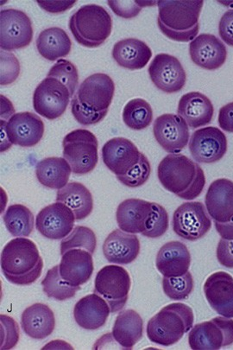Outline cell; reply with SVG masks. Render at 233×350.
Masks as SVG:
<instances>
[{"instance_id": "6da1fadb", "label": "cell", "mask_w": 233, "mask_h": 350, "mask_svg": "<svg viewBox=\"0 0 233 350\" xmlns=\"http://www.w3.org/2000/svg\"><path fill=\"white\" fill-rule=\"evenodd\" d=\"M114 81L109 75L97 73L82 81L71 100V112L81 125L100 123L107 116L113 100Z\"/></svg>"}, {"instance_id": "7a4b0ae2", "label": "cell", "mask_w": 233, "mask_h": 350, "mask_svg": "<svg viewBox=\"0 0 233 350\" xmlns=\"http://www.w3.org/2000/svg\"><path fill=\"white\" fill-rule=\"evenodd\" d=\"M161 185L167 191L184 200H193L201 196L206 185V176L198 163L182 154H169L157 168Z\"/></svg>"}, {"instance_id": "3957f363", "label": "cell", "mask_w": 233, "mask_h": 350, "mask_svg": "<svg viewBox=\"0 0 233 350\" xmlns=\"http://www.w3.org/2000/svg\"><path fill=\"white\" fill-rule=\"evenodd\" d=\"M44 260L35 242L26 237L13 239L1 252L3 275L16 286H29L42 275Z\"/></svg>"}, {"instance_id": "277c9868", "label": "cell", "mask_w": 233, "mask_h": 350, "mask_svg": "<svg viewBox=\"0 0 233 350\" xmlns=\"http://www.w3.org/2000/svg\"><path fill=\"white\" fill-rule=\"evenodd\" d=\"M157 25L173 41L192 42L199 33L202 0H160Z\"/></svg>"}, {"instance_id": "5b68a950", "label": "cell", "mask_w": 233, "mask_h": 350, "mask_svg": "<svg viewBox=\"0 0 233 350\" xmlns=\"http://www.w3.org/2000/svg\"><path fill=\"white\" fill-rule=\"evenodd\" d=\"M193 321L191 307L182 303L170 304L148 322V338L156 345L172 346L193 328Z\"/></svg>"}, {"instance_id": "8992f818", "label": "cell", "mask_w": 233, "mask_h": 350, "mask_svg": "<svg viewBox=\"0 0 233 350\" xmlns=\"http://www.w3.org/2000/svg\"><path fill=\"white\" fill-rule=\"evenodd\" d=\"M68 26L78 44L93 49L101 46L109 38L113 19L102 6L87 5L72 15Z\"/></svg>"}, {"instance_id": "52a82bcc", "label": "cell", "mask_w": 233, "mask_h": 350, "mask_svg": "<svg viewBox=\"0 0 233 350\" xmlns=\"http://www.w3.org/2000/svg\"><path fill=\"white\" fill-rule=\"evenodd\" d=\"M64 157L75 175H86L93 172L98 161V143L90 131L77 129L64 137L62 142Z\"/></svg>"}, {"instance_id": "ba28073f", "label": "cell", "mask_w": 233, "mask_h": 350, "mask_svg": "<svg viewBox=\"0 0 233 350\" xmlns=\"http://www.w3.org/2000/svg\"><path fill=\"white\" fill-rule=\"evenodd\" d=\"M44 134V123L37 114L16 113L9 120H1V150L12 145L33 147L41 142Z\"/></svg>"}, {"instance_id": "9c48e42d", "label": "cell", "mask_w": 233, "mask_h": 350, "mask_svg": "<svg viewBox=\"0 0 233 350\" xmlns=\"http://www.w3.org/2000/svg\"><path fill=\"white\" fill-rule=\"evenodd\" d=\"M105 165L122 184L137 168L149 162L135 144L126 138H113L105 144L102 148Z\"/></svg>"}, {"instance_id": "30bf717a", "label": "cell", "mask_w": 233, "mask_h": 350, "mask_svg": "<svg viewBox=\"0 0 233 350\" xmlns=\"http://www.w3.org/2000/svg\"><path fill=\"white\" fill-rule=\"evenodd\" d=\"M131 286L129 273L120 266H106L98 271L94 280V293L109 304L111 313L120 312L126 306Z\"/></svg>"}, {"instance_id": "8fae6325", "label": "cell", "mask_w": 233, "mask_h": 350, "mask_svg": "<svg viewBox=\"0 0 233 350\" xmlns=\"http://www.w3.org/2000/svg\"><path fill=\"white\" fill-rule=\"evenodd\" d=\"M72 98L73 94L64 81L48 75L33 94V107L45 119L54 120L66 112Z\"/></svg>"}, {"instance_id": "7c38bea8", "label": "cell", "mask_w": 233, "mask_h": 350, "mask_svg": "<svg viewBox=\"0 0 233 350\" xmlns=\"http://www.w3.org/2000/svg\"><path fill=\"white\" fill-rule=\"evenodd\" d=\"M173 230L189 241L201 240L212 228V220L201 202H189L179 206L173 215Z\"/></svg>"}, {"instance_id": "4fadbf2b", "label": "cell", "mask_w": 233, "mask_h": 350, "mask_svg": "<svg viewBox=\"0 0 233 350\" xmlns=\"http://www.w3.org/2000/svg\"><path fill=\"white\" fill-rule=\"evenodd\" d=\"M193 350H216L233 345V320L225 317L193 326L189 335Z\"/></svg>"}, {"instance_id": "5bb4252c", "label": "cell", "mask_w": 233, "mask_h": 350, "mask_svg": "<svg viewBox=\"0 0 233 350\" xmlns=\"http://www.w3.org/2000/svg\"><path fill=\"white\" fill-rule=\"evenodd\" d=\"M32 22L20 10L5 9L0 12V46L2 51L20 50L31 44Z\"/></svg>"}, {"instance_id": "9a60e30c", "label": "cell", "mask_w": 233, "mask_h": 350, "mask_svg": "<svg viewBox=\"0 0 233 350\" xmlns=\"http://www.w3.org/2000/svg\"><path fill=\"white\" fill-rule=\"evenodd\" d=\"M148 72L153 84L164 93H178L185 86L187 75L184 68L174 55H156Z\"/></svg>"}, {"instance_id": "2e32d148", "label": "cell", "mask_w": 233, "mask_h": 350, "mask_svg": "<svg viewBox=\"0 0 233 350\" xmlns=\"http://www.w3.org/2000/svg\"><path fill=\"white\" fill-rule=\"evenodd\" d=\"M228 139L218 127H203L193 132L189 140V152L200 163H213L224 158Z\"/></svg>"}, {"instance_id": "e0dca14e", "label": "cell", "mask_w": 233, "mask_h": 350, "mask_svg": "<svg viewBox=\"0 0 233 350\" xmlns=\"http://www.w3.org/2000/svg\"><path fill=\"white\" fill-rule=\"evenodd\" d=\"M153 133L157 143L169 154H177L184 150L189 142L188 124L182 117L164 113L153 124Z\"/></svg>"}, {"instance_id": "ac0fdd59", "label": "cell", "mask_w": 233, "mask_h": 350, "mask_svg": "<svg viewBox=\"0 0 233 350\" xmlns=\"http://www.w3.org/2000/svg\"><path fill=\"white\" fill-rule=\"evenodd\" d=\"M77 220L68 206L57 202L42 209L36 217V228L49 240H64L74 230Z\"/></svg>"}, {"instance_id": "d6986e66", "label": "cell", "mask_w": 233, "mask_h": 350, "mask_svg": "<svg viewBox=\"0 0 233 350\" xmlns=\"http://www.w3.org/2000/svg\"><path fill=\"white\" fill-rule=\"evenodd\" d=\"M189 55L197 66L213 71L225 64L228 50L216 36L201 34L190 42Z\"/></svg>"}, {"instance_id": "ffe728a7", "label": "cell", "mask_w": 233, "mask_h": 350, "mask_svg": "<svg viewBox=\"0 0 233 350\" xmlns=\"http://www.w3.org/2000/svg\"><path fill=\"white\" fill-rule=\"evenodd\" d=\"M206 300L219 315L233 319V277L225 271H216L204 284Z\"/></svg>"}, {"instance_id": "44dd1931", "label": "cell", "mask_w": 233, "mask_h": 350, "mask_svg": "<svg viewBox=\"0 0 233 350\" xmlns=\"http://www.w3.org/2000/svg\"><path fill=\"white\" fill-rule=\"evenodd\" d=\"M92 255L90 252L81 248H74L62 254L61 264L59 265L62 279L74 286L86 284L94 270Z\"/></svg>"}, {"instance_id": "7402d4cb", "label": "cell", "mask_w": 233, "mask_h": 350, "mask_svg": "<svg viewBox=\"0 0 233 350\" xmlns=\"http://www.w3.org/2000/svg\"><path fill=\"white\" fill-rule=\"evenodd\" d=\"M206 208L215 221L233 220V182L219 178L210 185L206 192Z\"/></svg>"}, {"instance_id": "603a6c76", "label": "cell", "mask_w": 233, "mask_h": 350, "mask_svg": "<svg viewBox=\"0 0 233 350\" xmlns=\"http://www.w3.org/2000/svg\"><path fill=\"white\" fill-rule=\"evenodd\" d=\"M103 253L110 263L129 265L140 253L139 237L123 230H115L108 235L103 245Z\"/></svg>"}, {"instance_id": "cb8c5ba5", "label": "cell", "mask_w": 233, "mask_h": 350, "mask_svg": "<svg viewBox=\"0 0 233 350\" xmlns=\"http://www.w3.org/2000/svg\"><path fill=\"white\" fill-rule=\"evenodd\" d=\"M191 265V254L182 242H168L160 248L156 266L163 277H180L188 273Z\"/></svg>"}, {"instance_id": "d4e9b609", "label": "cell", "mask_w": 233, "mask_h": 350, "mask_svg": "<svg viewBox=\"0 0 233 350\" xmlns=\"http://www.w3.org/2000/svg\"><path fill=\"white\" fill-rule=\"evenodd\" d=\"M110 313L109 304L97 293L82 297L74 308L75 322L82 329L87 330L98 329L103 327Z\"/></svg>"}, {"instance_id": "484cf974", "label": "cell", "mask_w": 233, "mask_h": 350, "mask_svg": "<svg viewBox=\"0 0 233 350\" xmlns=\"http://www.w3.org/2000/svg\"><path fill=\"white\" fill-rule=\"evenodd\" d=\"M152 211V202L142 199H126L117 208V224L126 233L142 234Z\"/></svg>"}, {"instance_id": "4316f807", "label": "cell", "mask_w": 233, "mask_h": 350, "mask_svg": "<svg viewBox=\"0 0 233 350\" xmlns=\"http://www.w3.org/2000/svg\"><path fill=\"white\" fill-rule=\"evenodd\" d=\"M178 116L193 129L211 123L215 107L208 96L200 92H190L180 98L177 109Z\"/></svg>"}, {"instance_id": "83f0119b", "label": "cell", "mask_w": 233, "mask_h": 350, "mask_svg": "<svg viewBox=\"0 0 233 350\" xmlns=\"http://www.w3.org/2000/svg\"><path fill=\"white\" fill-rule=\"evenodd\" d=\"M21 327L29 338L36 340L47 338L53 333L55 327L53 310L47 304H32L22 314Z\"/></svg>"}, {"instance_id": "f1b7e54d", "label": "cell", "mask_w": 233, "mask_h": 350, "mask_svg": "<svg viewBox=\"0 0 233 350\" xmlns=\"http://www.w3.org/2000/svg\"><path fill=\"white\" fill-rule=\"evenodd\" d=\"M113 57L120 67L130 70H142L152 57V51L139 39L126 38L114 44Z\"/></svg>"}, {"instance_id": "f546056e", "label": "cell", "mask_w": 233, "mask_h": 350, "mask_svg": "<svg viewBox=\"0 0 233 350\" xmlns=\"http://www.w3.org/2000/svg\"><path fill=\"white\" fill-rule=\"evenodd\" d=\"M111 336L122 348L133 349L143 338V321L134 310L121 312L115 320Z\"/></svg>"}, {"instance_id": "4dcf8cb0", "label": "cell", "mask_w": 233, "mask_h": 350, "mask_svg": "<svg viewBox=\"0 0 233 350\" xmlns=\"http://www.w3.org/2000/svg\"><path fill=\"white\" fill-rule=\"evenodd\" d=\"M57 202L68 206L77 221L90 217L94 209V198L90 189L78 182L68 183L64 188L58 189Z\"/></svg>"}, {"instance_id": "1f68e13d", "label": "cell", "mask_w": 233, "mask_h": 350, "mask_svg": "<svg viewBox=\"0 0 233 350\" xmlns=\"http://www.w3.org/2000/svg\"><path fill=\"white\" fill-rule=\"evenodd\" d=\"M71 172V166L67 160L57 157L42 159L36 166V175L39 183L51 189L64 188Z\"/></svg>"}, {"instance_id": "d6a6232c", "label": "cell", "mask_w": 233, "mask_h": 350, "mask_svg": "<svg viewBox=\"0 0 233 350\" xmlns=\"http://www.w3.org/2000/svg\"><path fill=\"white\" fill-rule=\"evenodd\" d=\"M37 48L42 57L54 62L70 53L72 42L64 29L51 27L44 29L38 35Z\"/></svg>"}, {"instance_id": "836d02e7", "label": "cell", "mask_w": 233, "mask_h": 350, "mask_svg": "<svg viewBox=\"0 0 233 350\" xmlns=\"http://www.w3.org/2000/svg\"><path fill=\"white\" fill-rule=\"evenodd\" d=\"M3 220L9 233L14 237H29L34 230V215L25 205L10 206Z\"/></svg>"}, {"instance_id": "e575fe53", "label": "cell", "mask_w": 233, "mask_h": 350, "mask_svg": "<svg viewBox=\"0 0 233 350\" xmlns=\"http://www.w3.org/2000/svg\"><path fill=\"white\" fill-rule=\"evenodd\" d=\"M123 120L131 129H146L150 126L153 120L152 107L146 100L141 98L131 100L124 106Z\"/></svg>"}, {"instance_id": "d590c367", "label": "cell", "mask_w": 233, "mask_h": 350, "mask_svg": "<svg viewBox=\"0 0 233 350\" xmlns=\"http://www.w3.org/2000/svg\"><path fill=\"white\" fill-rule=\"evenodd\" d=\"M42 290L49 297L58 301H65L75 296L81 286H71L62 279L59 266L49 269L42 281Z\"/></svg>"}, {"instance_id": "8d00e7d4", "label": "cell", "mask_w": 233, "mask_h": 350, "mask_svg": "<svg viewBox=\"0 0 233 350\" xmlns=\"http://www.w3.org/2000/svg\"><path fill=\"white\" fill-rule=\"evenodd\" d=\"M97 247V239L91 228L84 226H77L73 231L61 242V254L74 248L85 250L92 254L95 253Z\"/></svg>"}, {"instance_id": "74e56055", "label": "cell", "mask_w": 233, "mask_h": 350, "mask_svg": "<svg viewBox=\"0 0 233 350\" xmlns=\"http://www.w3.org/2000/svg\"><path fill=\"white\" fill-rule=\"evenodd\" d=\"M162 284L164 293L172 300L189 299L193 291V279L189 271L180 277H163Z\"/></svg>"}, {"instance_id": "f35d334b", "label": "cell", "mask_w": 233, "mask_h": 350, "mask_svg": "<svg viewBox=\"0 0 233 350\" xmlns=\"http://www.w3.org/2000/svg\"><path fill=\"white\" fill-rule=\"evenodd\" d=\"M169 218L168 212L162 205L152 202V211L149 220L147 221L143 237L156 239L162 237L168 230Z\"/></svg>"}, {"instance_id": "ab89813d", "label": "cell", "mask_w": 233, "mask_h": 350, "mask_svg": "<svg viewBox=\"0 0 233 350\" xmlns=\"http://www.w3.org/2000/svg\"><path fill=\"white\" fill-rule=\"evenodd\" d=\"M48 75L64 81L70 88V92L73 94L74 97L75 90H77L79 85V74L77 68L71 62L65 60V59H60L49 70Z\"/></svg>"}, {"instance_id": "60d3db41", "label": "cell", "mask_w": 233, "mask_h": 350, "mask_svg": "<svg viewBox=\"0 0 233 350\" xmlns=\"http://www.w3.org/2000/svg\"><path fill=\"white\" fill-rule=\"evenodd\" d=\"M19 341L18 323L11 317L1 315V349H12Z\"/></svg>"}, {"instance_id": "b9f144b4", "label": "cell", "mask_w": 233, "mask_h": 350, "mask_svg": "<svg viewBox=\"0 0 233 350\" xmlns=\"http://www.w3.org/2000/svg\"><path fill=\"white\" fill-rule=\"evenodd\" d=\"M108 5L115 14L124 18H133L139 14L141 10L146 5H154L150 1H108Z\"/></svg>"}, {"instance_id": "7bdbcfd3", "label": "cell", "mask_w": 233, "mask_h": 350, "mask_svg": "<svg viewBox=\"0 0 233 350\" xmlns=\"http://www.w3.org/2000/svg\"><path fill=\"white\" fill-rule=\"evenodd\" d=\"M216 256L221 266L226 268H233V240L221 239L219 241Z\"/></svg>"}, {"instance_id": "ee69618b", "label": "cell", "mask_w": 233, "mask_h": 350, "mask_svg": "<svg viewBox=\"0 0 233 350\" xmlns=\"http://www.w3.org/2000/svg\"><path fill=\"white\" fill-rule=\"evenodd\" d=\"M219 33L226 44L233 47V9L228 10L222 16L219 24Z\"/></svg>"}, {"instance_id": "f6af8a7d", "label": "cell", "mask_w": 233, "mask_h": 350, "mask_svg": "<svg viewBox=\"0 0 233 350\" xmlns=\"http://www.w3.org/2000/svg\"><path fill=\"white\" fill-rule=\"evenodd\" d=\"M218 122L222 130L233 133V103L221 107L219 113Z\"/></svg>"}, {"instance_id": "bcb514c9", "label": "cell", "mask_w": 233, "mask_h": 350, "mask_svg": "<svg viewBox=\"0 0 233 350\" xmlns=\"http://www.w3.org/2000/svg\"><path fill=\"white\" fill-rule=\"evenodd\" d=\"M38 5H40V8L45 10L46 12L51 13H61L67 10L73 8L75 3L74 0H72V1H42V0H38Z\"/></svg>"}, {"instance_id": "7dc6e473", "label": "cell", "mask_w": 233, "mask_h": 350, "mask_svg": "<svg viewBox=\"0 0 233 350\" xmlns=\"http://www.w3.org/2000/svg\"><path fill=\"white\" fill-rule=\"evenodd\" d=\"M215 226L222 239L233 240V220L228 222L215 221Z\"/></svg>"}]
</instances>
